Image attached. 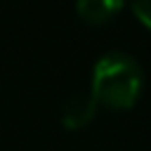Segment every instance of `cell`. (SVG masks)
I'll return each instance as SVG.
<instances>
[{
    "instance_id": "cell-1",
    "label": "cell",
    "mask_w": 151,
    "mask_h": 151,
    "mask_svg": "<svg viewBox=\"0 0 151 151\" xmlns=\"http://www.w3.org/2000/svg\"><path fill=\"white\" fill-rule=\"evenodd\" d=\"M144 90V71L139 61L127 52H106L92 68L90 94L99 106L125 111L132 109Z\"/></svg>"
},
{
    "instance_id": "cell-4",
    "label": "cell",
    "mask_w": 151,
    "mask_h": 151,
    "mask_svg": "<svg viewBox=\"0 0 151 151\" xmlns=\"http://www.w3.org/2000/svg\"><path fill=\"white\" fill-rule=\"evenodd\" d=\"M130 7L134 12V17L151 31V0H130Z\"/></svg>"
},
{
    "instance_id": "cell-2",
    "label": "cell",
    "mask_w": 151,
    "mask_h": 151,
    "mask_svg": "<svg viewBox=\"0 0 151 151\" xmlns=\"http://www.w3.org/2000/svg\"><path fill=\"white\" fill-rule=\"evenodd\" d=\"M97 109H99V104L94 101V97L90 92H76L61 106V125L68 130H80L92 123Z\"/></svg>"
},
{
    "instance_id": "cell-3",
    "label": "cell",
    "mask_w": 151,
    "mask_h": 151,
    "mask_svg": "<svg viewBox=\"0 0 151 151\" xmlns=\"http://www.w3.org/2000/svg\"><path fill=\"white\" fill-rule=\"evenodd\" d=\"M125 0H76L78 17L90 26H104L118 17Z\"/></svg>"
}]
</instances>
